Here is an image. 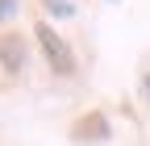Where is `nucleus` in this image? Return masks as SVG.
<instances>
[{"mask_svg": "<svg viewBox=\"0 0 150 146\" xmlns=\"http://www.w3.org/2000/svg\"><path fill=\"white\" fill-rule=\"evenodd\" d=\"M71 138H75V142H104V138H108V121H104V113H83L79 121H75Z\"/></svg>", "mask_w": 150, "mask_h": 146, "instance_id": "7ed1b4c3", "label": "nucleus"}, {"mask_svg": "<svg viewBox=\"0 0 150 146\" xmlns=\"http://www.w3.org/2000/svg\"><path fill=\"white\" fill-rule=\"evenodd\" d=\"M13 13H17V0H0V21H8Z\"/></svg>", "mask_w": 150, "mask_h": 146, "instance_id": "39448f33", "label": "nucleus"}, {"mask_svg": "<svg viewBox=\"0 0 150 146\" xmlns=\"http://www.w3.org/2000/svg\"><path fill=\"white\" fill-rule=\"evenodd\" d=\"M29 63V46L21 33H0V67L8 71V75H21Z\"/></svg>", "mask_w": 150, "mask_h": 146, "instance_id": "f03ea898", "label": "nucleus"}, {"mask_svg": "<svg viewBox=\"0 0 150 146\" xmlns=\"http://www.w3.org/2000/svg\"><path fill=\"white\" fill-rule=\"evenodd\" d=\"M33 38H38V46H42V59L50 63L54 75H75V54H71L67 38H59V33H54V25L42 21V25L33 29Z\"/></svg>", "mask_w": 150, "mask_h": 146, "instance_id": "f257e3e1", "label": "nucleus"}, {"mask_svg": "<svg viewBox=\"0 0 150 146\" xmlns=\"http://www.w3.org/2000/svg\"><path fill=\"white\" fill-rule=\"evenodd\" d=\"M46 13L50 17H71V4L67 0H46Z\"/></svg>", "mask_w": 150, "mask_h": 146, "instance_id": "20e7f679", "label": "nucleus"}]
</instances>
